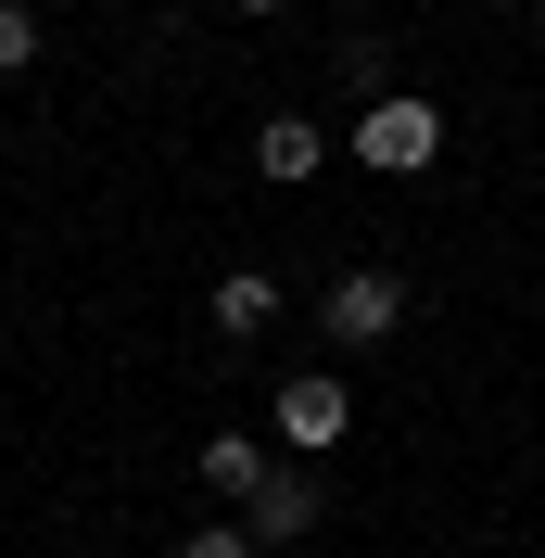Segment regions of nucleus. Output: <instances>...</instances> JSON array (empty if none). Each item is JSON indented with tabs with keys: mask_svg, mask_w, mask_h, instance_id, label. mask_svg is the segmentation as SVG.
<instances>
[{
	"mask_svg": "<svg viewBox=\"0 0 545 558\" xmlns=\"http://www.w3.org/2000/svg\"><path fill=\"white\" fill-rule=\"evenodd\" d=\"M267 317H279V279L267 267H229V279H216V330H229V343H254Z\"/></svg>",
	"mask_w": 545,
	"mask_h": 558,
	"instance_id": "423d86ee",
	"label": "nucleus"
},
{
	"mask_svg": "<svg viewBox=\"0 0 545 558\" xmlns=\"http://www.w3.org/2000/svg\"><path fill=\"white\" fill-rule=\"evenodd\" d=\"M342 432H355V393H342V381H317V368H305V381H279V445H342Z\"/></svg>",
	"mask_w": 545,
	"mask_h": 558,
	"instance_id": "7ed1b4c3",
	"label": "nucleus"
},
{
	"mask_svg": "<svg viewBox=\"0 0 545 558\" xmlns=\"http://www.w3.org/2000/svg\"><path fill=\"white\" fill-rule=\"evenodd\" d=\"M178 558H267V546H254V533H241V521H204V533H191V546H178Z\"/></svg>",
	"mask_w": 545,
	"mask_h": 558,
	"instance_id": "6e6552de",
	"label": "nucleus"
},
{
	"mask_svg": "<svg viewBox=\"0 0 545 558\" xmlns=\"http://www.w3.org/2000/svg\"><path fill=\"white\" fill-rule=\"evenodd\" d=\"M241 533H254V546H305V533H317V483H305V470H267L254 508H241Z\"/></svg>",
	"mask_w": 545,
	"mask_h": 558,
	"instance_id": "20e7f679",
	"label": "nucleus"
},
{
	"mask_svg": "<svg viewBox=\"0 0 545 558\" xmlns=\"http://www.w3.org/2000/svg\"><path fill=\"white\" fill-rule=\"evenodd\" d=\"M26 51H38V13H26V0H0V76L26 64Z\"/></svg>",
	"mask_w": 545,
	"mask_h": 558,
	"instance_id": "1a4fd4ad",
	"label": "nucleus"
},
{
	"mask_svg": "<svg viewBox=\"0 0 545 558\" xmlns=\"http://www.w3.org/2000/svg\"><path fill=\"white\" fill-rule=\"evenodd\" d=\"M102 13H140V0H102Z\"/></svg>",
	"mask_w": 545,
	"mask_h": 558,
	"instance_id": "9b49d317",
	"label": "nucleus"
},
{
	"mask_svg": "<svg viewBox=\"0 0 545 558\" xmlns=\"http://www.w3.org/2000/svg\"><path fill=\"white\" fill-rule=\"evenodd\" d=\"M317 330H330V343H393V330H407V279L393 267H342L330 305H317Z\"/></svg>",
	"mask_w": 545,
	"mask_h": 558,
	"instance_id": "f03ea898",
	"label": "nucleus"
},
{
	"mask_svg": "<svg viewBox=\"0 0 545 558\" xmlns=\"http://www.w3.org/2000/svg\"><path fill=\"white\" fill-rule=\"evenodd\" d=\"M444 153V114L419 102V89H380L368 114H355V166H380V178H419Z\"/></svg>",
	"mask_w": 545,
	"mask_h": 558,
	"instance_id": "f257e3e1",
	"label": "nucleus"
},
{
	"mask_svg": "<svg viewBox=\"0 0 545 558\" xmlns=\"http://www.w3.org/2000/svg\"><path fill=\"white\" fill-rule=\"evenodd\" d=\"M229 13H279V0H229Z\"/></svg>",
	"mask_w": 545,
	"mask_h": 558,
	"instance_id": "9d476101",
	"label": "nucleus"
},
{
	"mask_svg": "<svg viewBox=\"0 0 545 558\" xmlns=\"http://www.w3.org/2000/svg\"><path fill=\"white\" fill-rule=\"evenodd\" d=\"M204 483L254 508V483H267V445H254V432H204Z\"/></svg>",
	"mask_w": 545,
	"mask_h": 558,
	"instance_id": "0eeeda50",
	"label": "nucleus"
},
{
	"mask_svg": "<svg viewBox=\"0 0 545 558\" xmlns=\"http://www.w3.org/2000/svg\"><path fill=\"white\" fill-rule=\"evenodd\" d=\"M317 166H330V140H317L305 114H267V128H254V178H279V191H305Z\"/></svg>",
	"mask_w": 545,
	"mask_h": 558,
	"instance_id": "39448f33",
	"label": "nucleus"
}]
</instances>
